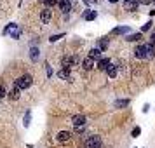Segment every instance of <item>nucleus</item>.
Here are the masks:
<instances>
[{
  "instance_id": "1",
  "label": "nucleus",
  "mask_w": 155,
  "mask_h": 148,
  "mask_svg": "<svg viewBox=\"0 0 155 148\" xmlns=\"http://www.w3.org/2000/svg\"><path fill=\"white\" fill-rule=\"evenodd\" d=\"M31 82H33L31 75H28V73H26V75H21L19 78H16L14 85H18V87H19V89L23 91V89H28L30 85H31Z\"/></svg>"
},
{
  "instance_id": "4",
  "label": "nucleus",
  "mask_w": 155,
  "mask_h": 148,
  "mask_svg": "<svg viewBox=\"0 0 155 148\" xmlns=\"http://www.w3.org/2000/svg\"><path fill=\"white\" fill-rule=\"evenodd\" d=\"M51 18H52V11H51V9H44L42 12H40V21L44 23V25H47V23L51 21Z\"/></svg>"
},
{
  "instance_id": "29",
  "label": "nucleus",
  "mask_w": 155,
  "mask_h": 148,
  "mask_svg": "<svg viewBox=\"0 0 155 148\" xmlns=\"http://www.w3.org/2000/svg\"><path fill=\"white\" fill-rule=\"evenodd\" d=\"M150 25H152V23H147V25L143 26V31H147V30H150Z\"/></svg>"
},
{
  "instance_id": "33",
  "label": "nucleus",
  "mask_w": 155,
  "mask_h": 148,
  "mask_svg": "<svg viewBox=\"0 0 155 148\" xmlns=\"http://www.w3.org/2000/svg\"><path fill=\"white\" fill-rule=\"evenodd\" d=\"M108 2H112V4H115V2H119V0H108Z\"/></svg>"
},
{
  "instance_id": "9",
  "label": "nucleus",
  "mask_w": 155,
  "mask_h": 148,
  "mask_svg": "<svg viewBox=\"0 0 155 148\" xmlns=\"http://www.w3.org/2000/svg\"><path fill=\"white\" fill-rule=\"evenodd\" d=\"M138 7V0H124V9L126 11H134Z\"/></svg>"
},
{
  "instance_id": "6",
  "label": "nucleus",
  "mask_w": 155,
  "mask_h": 148,
  "mask_svg": "<svg viewBox=\"0 0 155 148\" xmlns=\"http://www.w3.org/2000/svg\"><path fill=\"white\" fill-rule=\"evenodd\" d=\"M110 64H112V61H110L108 58H101V59L98 61V70H105V71H106Z\"/></svg>"
},
{
  "instance_id": "25",
  "label": "nucleus",
  "mask_w": 155,
  "mask_h": 148,
  "mask_svg": "<svg viewBox=\"0 0 155 148\" xmlns=\"http://www.w3.org/2000/svg\"><path fill=\"white\" fill-rule=\"evenodd\" d=\"M138 2H140L141 5H150V4H152L153 0H138Z\"/></svg>"
},
{
  "instance_id": "14",
  "label": "nucleus",
  "mask_w": 155,
  "mask_h": 148,
  "mask_svg": "<svg viewBox=\"0 0 155 148\" xmlns=\"http://www.w3.org/2000/svg\"><path fill=\"white\" fill-rule=\"evenodd\" d=\"M145 49H147V58H153L155 56V45L153 44H147Z\"/></svg>"
},
{
  "instance_id": "27",
  "label": "nucleus",
  "mask_w": 155,
  "mask_h": 148,
  "mask_svg": "<svg viewBox=\"0 0 155 148\" xmlns=\"http://www.w3.org/2000/svg\"><path fill=\"white\" fill-rule=\"evenodd\" d=\"M30 117H31V113H26V117H25V126H28V124H30Z\"/></svg>"
},
{
  "instance_id": "30",
  "label": "nucleus",
  "mask_w": 155,
  "mask_h": 148,
  "mask_svg": "<svg viewBox=\"0 0 155 148\" xmlns=\"http://www.w3.org/2000/svg\"><path fill=\"white\" fill-rule=\"evenodd\" d=\"M45 66H47V75L51 77V75H52V70H51V66H49V64H45Z\"/></svg>"
},
{
  "instance_id": "31",
  "label": "nucleus",
  "mask_w": 155,
  "mask_h": 148,
  "mask_svg": "<svg viewBox=\"0 0 155 148\" xmlns=\"http://www.w3.org/2000/svg\"><path fill=\"white\" fill-rule=\"evenodd\" d=\"M150 42H152V44H153V45H155V33H153V35H152V37H150Z\"/></svg>"
},
{
  "instance_id": "22",
  "label": "nucleus",
  "mask_w": 155,
  "mask_h": 148,
  "mask_svg": "<svg viewBox=\"0 0 155 148\" xmlns=\"http://www.w3.org/2000/svg\"><path fill=\"white\" fill-rule=\"evenodd\" d=\"M44 4H45V7H47V9H51L52 5L59 4V0H44Z\"/></svg>"
},
{
  "instance_id": "18",
  "label": "nucleus",
  "mask_w": 155,
  "mask_h": 148,
  "mask_svg": "<svg viewBox=\"0 0 155 148\" xmlns=\"http://www.w3.org/2000/svg\"><path fill=\"white\" fill-rule=\"evenodd\" d=\"M127 31H129L127 26H120V28H115L112 33H113V35H122V33H127Z\"/></svg>"
},
{
  "instance_id": "19",
  "label": "nucleus",
  "mask_w": 155,
  "mask_h": 148,
  "mask_svg": "<svg viewBox=\"0 0 155 148\" xmlns=\"http://www.w3.org/2000/svg\"><path fill=\"white\" fill-rule=\"evenodd\" d=\"M58 77H59V78H70V70H66V68L59 70V71H58Z\"/></svg>"
},
{
  "instance_id": "21",
  "label": "nucleus",
  "mask_w": 155,
  "mask_h": 148,
  "mask_svg": "<svg viewBox=\"0 0 155 148\" xmlns=\"http://www.w3.org/2000/svg\"><path fill=\"white\" fill-rule=\"evenodd\" d=\"M141 38V33H133V35H129L126 38V40H129V42H136V40H140Z\"/></svg>"
},
{
  "instance_id": "13",
  "label": "nucleus",
  "mask_w": 155,
  "mask_h": 148,
  "mask_svg": "<svg viewBox=\"0 0 155 148\" xmlns=\"http://www.w3.org/2000/svg\"><path fill=\"white\" fill-rule=\"evenodd\" d=\"M71 138V134L68 133V131H61V133L58 134V141L59 143H64V141H68Z\"/></svg>"
},
{
  "instance_id": "24",
  "label": "nucleus",
  "mask_w": 155,
  "mask_h": 148,
  "mask_svg": "<svg viewBox=\"0 0 155 148\" xmlns=\"http://www.w3.org/2000/svg\"><path fill=\"white\" fill-rule=\"evenodd\" d=\"M61 37H63V33H59V35H52V37L49 38V40H51V42H56V40H59Z\"/></svg>"
},
{
  "instance_id": "11",
  "label": "nucleus",
  "mask_w": 155,
  "mask_h": 148,
  "mask_svg": "<svg viewBox=\"0 0 155 148\" xmlns=\"http://www.w3.org/2000/svg\"><path fill=\"white\" fill-rule=\"evenodd\" d=\"M82 68H84V70H92V68H94V59H91V58L87 56L84 59V61H82Z\"/></svg>"
},
{
  "instance_id": "5",
  "label": "nucleus",
  "mask_w": 155,
  "mask_h": 148,
  "mask_svg": "<svg viewBox=\"0 0 155 148\" xmlns=\"http://www.w3.org/2000/svg\"><path fill=\"white\" fill-rule=\"evenodd\" d=\"M71 124H73L75 127L85 126V117H84V115H73V119H71Z\"/></svg>"
},
{
  "instance_id": "12",
  "label": "nucleus",
  "mask_w": 155,
  "mask_h": 148,
  "mask_svg": "<svg viewBox=\"0 0 155 148\" xmlns=\"http://www.w3.org/2000/svg\"><path fill=\"white\" fill-rule=\"evenodd\" d=\"M101 52H103V51H99L98 47H94V49H91L89 51V58H91V59H101Z\"/></svg>"
},
{
  "instance_id": "8",
  "label": "nucleus",
  "mask_w": 155,
  "mask_h": 148,
  "mask_svg": "<svg viewBox=\"0 0 155 148\" xmlns=\"http://www.w3.org/2000/svg\"><path fill=\"white\" fill-rule=\"evenodd\" d=\"M19 96H21V89H19L18 85H12V89L9 91V98L11 99H19Z\"/></svg>"
},
{
  "instance_id": "34",
  "label": "nucleus",
  "mask_w": 155,
  "mask_h": 148,
  "mask_svg": "<svg viewBox=\"0 0 155 148\" xmlns=\"http://www.w3.org/2000/svg\"><path fill=\"white\" fill-rule=\"evenodd\" d=\"M153 4H155V0H153Z\"/></svg>"
},
{
  "instance_id": "2",
  "label": "nucleus",
  "mask_w": 155,
  "mask_h": 148,
  "mask_svg": "<svg viewBox=\"0 0 155 148\" xmlns=\"http://www.w3.org/2000/svg\"><path fill=\"white\" fill-rule=\"evenodd\" d=\"M84 146L85 148H101V138L99 136H89L87 140H85V143H84Z\"/></svg>"
},
{
  "instance_id": "26",
  "label": "nucleus",
  "mask_w": 155,
  "mask_h": 148,
  "mask_svg": "<svg viewBox=\"0 0 155 148\" xmlns=\"http://www.w3.org/2000/svg\"><path fill=\"white\" fill-rule=\"evenodd\" d=\"M5 94H7V92H5V89H4V85H0V99L4 98Z\"/></svg>"
},
{
  "instance_id": "7",
  "label": "nucleus",
  "mask_w": 155,
  "mask_h": 148,
  "mask_svg": "<svg viewBox=\"0 0 155 148\" xmlns=\"http://www.w3.org/2000/svg\"><path fill=\"white\" fill-rule=\"evenodd\" d=\"M58 5H59V11H63L64 14H66V12L71 9V2H70V0H59V4H58Z\"/></svg>"
},
{
  "instance_id": "3",
  "label": "nucleus",
  "mask_w": 155,
  "mask_h": 148,
  "mask_svg": "<svg viewBox=\"0 0 155 148\" xmlns=\"http://www.w3.org/2000/svg\"><path fill=\"white\" fill-rule=\"evenodd\" d=\"M78 63V58L77 56H64L63 61H61V64H63V68H66V70H70L73 64Z\"/></svg>"
},
{
  "instance_id": "23",
  "label": "nucleus",
  "mask_w": 155,
  "mask_h": 148,
  "mask_svg": "<svg viewBox=\"0 0 155 148\" xmlns=\"http://www.w3.org/2000/svg\"><path fill=\"white\" fill-rule=\"evenodd\" d=\"M30 58H31L33 61H37V59H38V49H35V47H33V49L30 51Z\"/></svg>"
},
{
  "instance_id": "15",
  "label": "nucleus",
  "mask_w": 155,
  "mask_h": 148,
  "mask_svg": "<svg viewBox=\"0 0 155 148\" xmlns=\"http://www.w3.org/2000/svg\"><path fill=\"white\" fill-rule=\"evenodd\" d=\"M106 47H108V38H99L98 49H99V51H106Z\"/></svg>"
},
{
  "instance_id": "10",
  "label": "nucleus",
  "mask_w": 155,
  "mask_h": 148,
  "mask_svg": "<svg viewBox=\"0 0 155 148\" xmlns=\"http://www.w3.org/2000/svg\"><path fill=\"white\" fill-rule=\"evenodd\" d=\"M134 56L143 59V58H147V49H145V45H138L136 51H134Z\"/></svg>"
},
{
  "instance_id": "20",
  "label": "nucleus",
  "mask_w": 155,
  "mask_h": 148,
  "mask_svg": "<svg viewBox=\"0 0 155 148\" xmlns=\"http://www.w3.org/2000/svg\"><path fill=\"white\" fill-rule=\"evenodd\" d=\"M127 105H129V99H119V101H115V108H124Z\"/></svg>"
},
{
  "instance_id": "17",
  "label": "nucleus",
  "mask_w": 155,
  "mask_h": 148,
  "mask_svg": "<svg viewBox=\"0 0 155 148\" xmlns=\"http://www.w3.org/2000/svg\"><path fill=\"white\" fill-rule=\"evenodd\" d=\"M96 18V12L94 11H87V12H84V19L85 21H92Z\"/></svg>"
},
{
  "instance_id": "32",
  "label": "nucleus",
  "mask_w": 155,
  "mask_h": 148,
  "mask_svg": "<svg viewBox=\"0 0 155 148\" xmlns=\"http://www.w3.org/2000/svg\"><path fill=\"white\" fill-rule=\"evenodd\" d=\"M84 2H87V4H94L96 0H84Z\"/></svg>"
},
{
  "instance_id": "16",
  "label": "nucleus",
  "mask_w": 155,
  "mask_h": 148,
  "mask_svg": "<svg viewBox=\"0 0 155 148\" xmlns=\"http://www.w3.org/2000/svg\"><path fill=\"white\" fill-rule=\"evenodd\" d=\"M106 73H108V77H110V78H115V77H117V68H115L113 64H110V66H108V70H106Z\"/></svg>"
},
{
  "instance_id": "28",
  "label": "nucleus",
  "mask_w": 155,
  "mask_h": 148,
  "mask_svg": "<svg viewBox=\"0 0 155 148\" xmlns=\"http://www.w3.org/2000/svg\"><path fill=\"white\" fill-rule=\"evenodd\" d=\"M140 134V127H134L133 129V136H138Z\"/></svg>"
}]
</instances>
